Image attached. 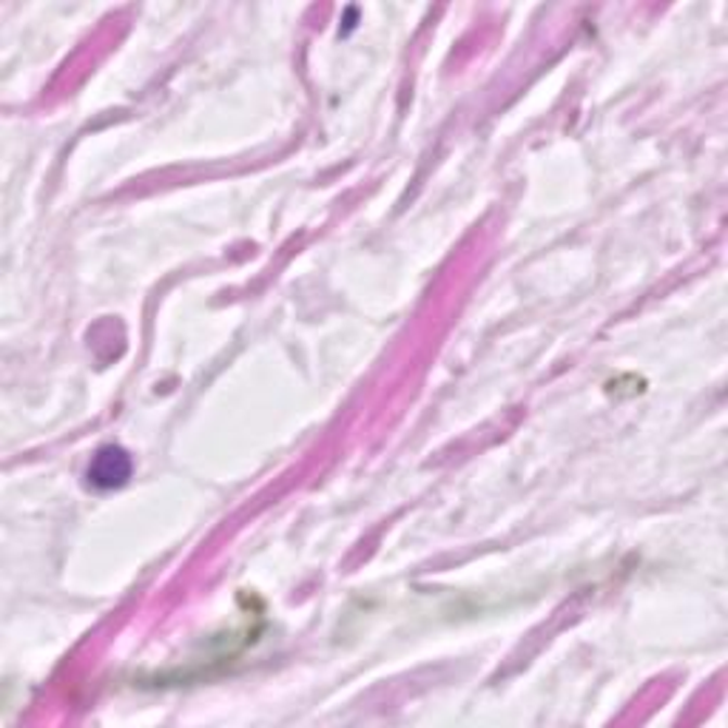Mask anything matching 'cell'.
<instances>
[{
  "label": "cell",
  "instance_id": "cell-1",
  "mask_svg": "<svg viewBox=\"0 0 728 728\" xmlns=\"http://www.w3.org/2000/svg\"><path fill=\"white\" fill-rule=\"evenodd\" d=\"M131 475V458L120 447H103L89 464V484L98 489L123 487Z\"/></svg>",
  "mask_w": 728,
  "mask_h": 728
}]
</instances>
